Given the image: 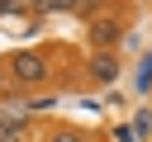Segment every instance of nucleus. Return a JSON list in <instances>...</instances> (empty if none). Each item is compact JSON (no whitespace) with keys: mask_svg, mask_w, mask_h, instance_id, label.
<instances>
[{"mask_svg":"<svg viewBox=\"0 0 152 142\" xmlns=\"http://www.w3.org/2000/svg\"><path fill=\"white\" fill-rule=\"evenodd\" d=\"M5 80H10V90H38V85H48V57L33 52V47L10 52L5 57Z\"/></svg>","mask_w":152,"mask_h":142,"instance_id":"obj_1","label":"nucleus"},{"mask_svg":"<svg viewBox=\"0 0 152 142\" xmlns=\"http://www.w3.org/2000/svg\"><path fill=\"white\" fill-rule=\"evenodd\" d=\"M86 38H90L95 52H114V43L124 38V19H119L114 9H104V14H95V19L86 24Z\"/></svg>","mask_w":152,"mask_h":142,"instance_id":"obj_2","label":"nucleus"},{"mask_svg":"<svg viewBox=\"0 0 152 142\" xmlns=\"http://www.w3.org/2000/svg\"><path fill=\"white\" fill-rule=\"evenodd\" d=\"M86 76H90L95 85H109V80L119 76V57H114V52H95L90 66H86Z\"/></svg>","mask_w":152,"mask_h":142,"instance_id":"obj_3","label":"nucleus"},{"mask_svg":"<svg viewBox=\"0 0 152 142\" xmlns=\"http://www.w3.org/2000/svg\"><path fill=\"white\" fill-rule=\"evenodd\" d=\"M104 5H109V0H71V14H86V19H95V14H104Z\"/></svg>","mask_w":152,"mask_h":142,"instance_id":"obj_4","label":"nucleus"},{"mask_svg":"<svg viewBox=\"0 0 152 142\" xmlns=\"http://www.w3.org/2000/svg\"><path fill=\"white\" fill-rule=\"evenodd\" d=\"M48 142H90V137L76 133V128H57V133H48Z\"/></svg>","mask_w":152,"mask_h":142,"instance_id":"obj_5","label":"nucleus"},{"mask_svg":"<svg viewBox=\"0 0 152 142\" xmlns=\"http://www.w3.org/2000/svg\"><path fill=\"white\" fill-rule=\"evenodd\" d=\"M24 9H71V0H24Z\"/></svg>","mask_w":152,"mask_h":142,"instance_id":"obj_6","label":"nucleus"},{"mask_svg":"<svg viewBox=\"0 0 152 142\" xmlns=\"http://www.w3.org/2000/svg\"><path fill=\"white\" fill-rule=\"evenodd\" d=\"M0 142H28L24 133H14V128H0Z\"/></svg>","mask_w":152,"mask_h":142,"instance_id":"obj_7","label":"nucleus"},{"mask_svg":"<svg viewBox=\"0 0 152 142\" xmlns=\"http://www.w3.org/2000/svg\"><path fill=\"white\" fill-rule=\"evenodd\" d=\"M14 9H24V0H0V14H14Z\"/></svg>","mask_w":152,"mask_h":142,"instance_id":"obj_8","label":"nucleus"},{"mask_svg":"<svg viewBox=\"0 0 152 142\" xmlns=\"http://www.w3.org/2000/svg\"><path fill=\"white\" fill-rule=\"evenodd\" d=\"M5 90H10V80H5V62H0V95H5Z\"/></svg>","mask_w":152,"mask_h":142,"instance_id":"obj_9","label":"nucleus"}]
</instances>
